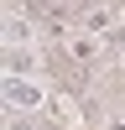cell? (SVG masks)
I'll use <instances>...</instances> for the list:
<instances>
[{
	"label": "cell",
	"mask_w": 125,
	"mask_h": 130,
	"mask_svg": "<svg viewBox=\"0 0 125 130\" xmlns=\"http://www.w3.org/2000/svg\"><path fill=\"white\" fill-rule=\"evenodd\" d=\"M5 104H10V109H37V104H42V89L31 78H5Z\"/></svg>",
	"instance_id": "cell-1"
},
{
	"label": "cell",
	"mask_w": 125,
	"mask_h": 130,
	"mask_svg": "<svg viewBox=\"0 0 125 130\" xmlns=\"http://www.w3.org/2000/svg\"><path fill=\"white\" fill-rule=\"evenodd\" d=\"M31 68H37V57H31V52H21V47H5V78H26Z\"/></svg>",
	"instance_id": "cell-2"
},
{
	"label": "cell",
	"mask_w": 125,
	"mask_h": 130,
	"mask_svg": "<svg viewBox=\"0 0 125 130\" xmlns=\"http://www.w3.org/2000/svg\"><path fill=\"white\" fill-rule=\"evenodd\" d=\"M83 21H89V31H94V37H110V31H115V16H110V10H89V16H83Z\"/></svg>",
	"instance_id": "cell-3"
},
{
	"label": "cell",
	"mask_w": 125,
	"mask_h": 130,
	"mask_svg": "<svg viewBox=\"0 0 125 130\" xmlns=\"http://www.w3.org/2000/svg\"><path fill=\"white\" fill-rule=\"evenodd\" d=\"M5 130H37V120H31V115H10Z\"/></svg>",
	"instance_id": "cell-4"
}]
</instances>
